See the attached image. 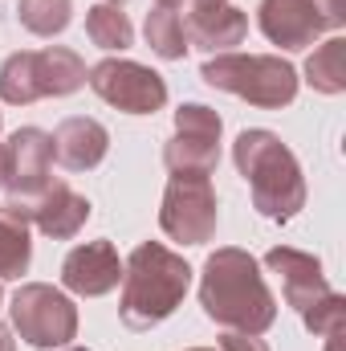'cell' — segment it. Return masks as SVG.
I'll return each mask as SVG.
<instances>
[{
	"label": "cell",
	"mask_w": 346,
	"mask_h": 351,
	"mask_svg": "<svg viewBox=\"0 0 346 351\" xmlns=\"http://www.w3.org/2000/svg\"><path fill=\"white\" fill-rule=\"evenodd\" d=\"M187 351H216V348H187Z\"/></svg>",
	"instance_id": "obj_28"
},
{
	"label": "cell",
	"mask_w": 346,
	"mask_h": 351,
	"mask_svg": "<svg viewBox=\"0 0 346 351\" xmlns=\"http://www.w3.org/2000/svg\"><path fill=\"white\" fill-rule=\"evenodd\" d=\"M322 8H326V12H330V16H334L338 25L346 21V4H343V0H322Z\"/></svg>",
	"instance_id": "obj_24"
},
{
	"label": "cell",
	"mask_w": 346,
	"mask_h": 351,
	"mask_svg": "<svg viewBox=\"0 0 346 351\" xmlns=\"http://www.w3.org/2000/svg\"><path fill=\"white\" fill-rule=\"evenodd\" d=\"M265 265L281 278V294L285 302L302 315L306 306H314L322 294H330V282L322 274V262L306 250H293V245H273L265 254Z\"/></svg>",
	"instance_id": "obj_14"
},
{
	"label": "cell",
	"mask_w": 346,
	"mask_h": 351,
	"mask_svg": "<svg viewBox=\"0 0 346 351\" xmlns=\"http://www.w3.org/2000/svg\"><path fill=\"white\" fill-rule=\"evenodd\" d=\"M33 262V241H29V221L0 204V278H21Z\"/></svg>",
	"instance_id": "obj_17"
},
{
	"label": "cell",
	"mask_w": 346,
	"mask_h": 351,
	"mask_svg": "<svg viewBox=\"0 0 346 351\" xmlns=\"http://www.w3.org/2000/svg\"><path fill=\"white\" fill-rule=\"evenodd\" d=\"M53 143V160L66 168V172H90L106 160L110 152V131L90 119V114H74V119H62L57 131L49 135Z\"/></svg>",
	"instance_id": "obj_15"
},
{
	"label": "cell",
	"mask_w": 346,
	"mask_h": 351,
	"mask_svg": "<svg viewBox=\"0 0 346 351\" xmlns=\"http://www.w3.org/2000/svg\"><path fill=\"white\" fill-rule=\"evenodd\" d=\"M302 323H306V331H314V335H322V339H343L346 298L338 294V290L322 294L314 306H306V311H302Z\"/></svg>",
	"instance_id": "obj_22"
},
{
	"label": "cell",
	"mask_w": 346,
	"mask_h": 351,
	"mask_svg": "<svg viewBox=\"0 0 346 351\" xmlns=\"http://www.w3.org/2000/svg\"><path fill=\"white\" fill-rule=\"evenodd\" d=\"M29 221H33L45 237H53V241H70V237L82 233V225L90 221V200L82 192H74L70 184L53 180V184L33 200Z\"/></svg>",
	"instance_id": "obj_16"
},
{
	"label": "cell",
	"mask_w": 346,
	"mask_h": 351,
	"mask_svg": "<svg viewBox=\"0 0 346 351\" xmlns=\"http://www.w3.org/2000/svg\"><path fill=\"white\" fill-rule=\"evenodd\" d=\"M0 306H4V290H0Z\"/></svg>",
	"instance_id": "obj_31"
},
{
	"label": "cell",
	"mask_w": 346,
	"mask_h": 351,
	"mask_svg": "<svg viewBox=\"0 0 346 351\" xmlns=\"http://www.w3.org/2000/svg\"><path fill=\"white\" fill-rule=\"evenodd\" d=\"M8 152V172H4V188H8V208H16L25 221H29V208L33 200L53 184V143H49V131L41 127H16L4 143Z\"/></svg>",
	"instance_id": "obj_10"
},
{
	"label": "cell",
	"mask_w": 346,
	"mask_h": 351,
	"mask_svg": "<svg viewBox=\"0 0 346 351\" xmlns=\"http://www.w3.org/2000/svg\"><path fill=\"white\" fill-rule=\"evenodd\" d=\"M237 172L249 180L253 208L269 221H293L306 208V176L297 168L293 152L265 127L241 131L232 143Z\"/></svg>",
	"instance_id": "obj_3"
},
{
	"label": "cell",
	"mask_w": 346,
	"mask_h": 351,
	"mask_svg": "<svg viewBox=\"0 0 346 351\" xmlns=\"http://www.w3.org/2000/svg\"><path fill=\"white\" fill-rule=\"evenodd\" d=\"M220 114L204 102H183L175 110V135L163 147V164L172 176H204L212 180L220 164Z\"/></svg>",
	"instance_id": "obj_8"
},
{
	"label": "cell",
	"mask_w": 346,
	"mask_h": 351,
	"mask_svg": "<svg viewBox=\"0 0 346 351\" xmlns=\"http://www.w3.org/2000/svg\"><path fill=\"white\" fill-rule=\"evenodd\" d=\"M191 286V265L159 241H143L122 262V298L118 319L131 331H151L172 319Z\"/></svg>",
	"instance_id": "obj_2"
},
{
	"label": "cell",
	"mask_w": 346,
	"mask_h": 351,
	"mask_svg": "<svg viewBox=\"0 0 346 351\" xmlns=\"http://www.w3.org/2000/svg\"><path fill=\"white\" fill-rule=\"evenodd\" d=\"M183 29H187V45H200L208 53H228L232 45L245 41L249 16L228 0H191Z\"/></svg>",
	"instance_id": "obj_13"
},
{
	"label": "cell",
	"mask_w": 346,
	"mask_h": 351,
	"mask_svg": "<svg viewBox=\"0 0 346 351\" xmlns=\"http://www.w3.org/2000/svg\"><path fill=\"white\" fill-rule=\"evenodd\" d=\"M306 82L318 94H343L346 90V41L330 37L306 58Z\"/></svg>",
	"instance_id": "obj_19"
},
{
	"label": "cell",
	"mask_w": 346,
	"mask_h": 351,
	"mask_svg": "<svg viewBox=\"0 0 346 351\" xmlns=\"http://www.w3.org/2000/svg\"><path fill=\"white\" fill-rule=\"evenodd\" d=\"M200 306L216 327L241 335H265L277 323V298L261 278L257 258L237 245H220L216 254H208L200 278Z\"/></svg>",
	"instance_id": "obj_1"
},
{
	"label": "cell",
	"mask_w": 346,
	"mask_h": 351,
	"mask_svg": "<svg viewBox=\"0 0 346 351\" xmlns=\"http://www.w3.org/2000/svg\"><path fill=\"white\" fill-rule=\"evenodd\" d=\"M86 62L66 45L21 49L8 53L0 66V98L8 106H29L37 98H66L86 86Z\"/></svg>",
	"instance_id": "obj_5"
},
{
	"label": "cell",
	"mask_w": 346,
	"mask_h": 351,
	"mask_svg": "<svg viewBox=\"0 0 346 351\" xmlns=\"http://www.w3.org/2000/svg\"><path fill=\"white\" fill-rule=\"evenodd\" d=\"M62 351H90V348H62Z\"/></svg>",
	"instance_id": "obj_29"
},
{
	"label": "cell",
	"mask_w": 346,
	"mask_h": 351,
	"mask_svg": "<svg viewBox=\"0 0 346 351\" xmlns=\"http://www.w3.org/2000/svg\"><path fill=\"white\" fill-rule=\"evenodd\" d=\"M220 225V204L212 180L204 176H172L159 204V229L183 245H208Z\"/></svg>",
	"instance_id": "obj_7"
},
{
	"label": "cell",
	"mask_w": 346,
	"mask_h": 351,
	"mask_svg": "<svg viewBox=\"0 0 346 351\" xmlns=\"http://www.w3.org/2000/svg\"><path fill=\"white\" fill-rule=\"evenodd\" d=\"M0 351H16V343H12V331H8V327H0Z\"/></svg>",
	"instance_id": "obj_25"
},
{
	"label": "cell",
	"mask_w": 346,
	"mask_h": 351,
	"mask_svg": "<svg viewBox=\"0 0 346 351\" xmlns=\"http://www.w3.org/2000/svg\"><path fill=\"white\" fill-rule=\"evenodd\" d=\"M12 331L33 348H70L78 335V306L49 282H25L12 302Z\"/></svg>",
	"instance_id": "obj_6"
},
{
	"label": "cell",
	"mask_w": 346,
	"mask_h": 351,
	"mask_svg": "<svg viewBox=\"0 0 346 351\" xmlns=\"http://www.w3.org/2000/svg\"><path fill=\"white\" fill-rule=\"evenodd\" d=\"M0 127H4V114H0Z\"/></svg>",
	"instance_id": "obj_32"
},
{
	"label": "cell",
	"mask_w": 346,
	"mask_h": 351,
	"mask_svg": "<svg viewBox=\"0 0 346 351\" xmlns=\"http://www.w3.org/2000/svg\"><path fill=\"white\" fill-rule=\"evenodd\" d=\"M106 4H122V0H106Z\"/></svg>",
	"instance_id": "obj_30"
},
{
	"label": "cell",
	"mask_w": 346,
	"mask_h": 351,
	"mask_svg": "<svg viewBox=\"0 0 346 351\" xmlns=\"http://www.w3.org/2000/svg\"><path fill=\"white\" fill-rule=\"evenodd\" d=\"M200 78L261 110H281L297 98V70L273 53H212L200 66Z\"/></svg>",
	"instance_id": "obj_4"
},
{
	"label": "cell",
	"mask_w": 346,
	"mask_h": 351,
	"mask_svg": "<svg viewBox=\"0 0 346 351\" xmlns=\"http://www.w3.org/2000/svg\"><path fill=\"white\" fill-rule=\"evenodd\" d=\"M143 37H147V45H151L163 62H183V53L191 49V45H187L183 16H179L175 8H163V4H155V8L147 12V21H143Z\"/></svg>",
	"instance_id": "obj_18"
},
{
	"label": "cell",
	"mask_w": 346,
	"mask_h": 351,
	"mask_svg": "<svg viewBox=\"0 0 346 351\" xmlns=\"http://www.w3.org/2000/svg\"><path fill=\"white\" fill-rule=\"evenodd\" d=\"M4 172H8V152H4V143H0V188H4Z\"/></svg>",
	"instance_id": "obj_26"
},
{
	"label": "cell",
	"mask_w": 346,
	"mask_h": 351,
	"mask_svg": "<svg viewBox=\"0 0 346 351\" xmlns=\"http://www.w3.org/2000/svg\"><path fill=\"white\" fill-rule=\"evenodd\" d=\"M257 25L261 33L281 45V49H306L314 45L322 33L330 29H343L326 8L322 0H261L257 4Z\"/></svg>",
	"instance_id": "obj_11"
},
{
	"label": "cell",
	"mask_w": 346,
	"mask_h": 351,
	"mask_svg": "<svg viewBox=\"0 0 346 351\" xmlns=\"http://www.w3.org/2000/svg\"><path fill=\"white\" fill-rule=\"evenodd\" d=\"M86 37L98 49H131L135 25L118 4H94L86 8Z\"/></svg>",
	"instance_id": "obj_20"
},
{
	"label": "cell",
	"mask_w": 346,
	"mask_h": 351,
	"mask_svg": "<svg viewBox=\"0 0 346 351\" xmlns=\"http://www.w3.org/2000/svg\"><path fill=\"white\" fill-rule=\"evenodd\" d=\"M16 16L33 37H57L74 21V0H16Z\"/></svg>",
	"instance_id": "obj_21"
},
{
	"label": "cell",
	"mask_w": 346,
	"mask_h": 351,
	"mask_svg": "<svg viewBox=\"0 0 346 351\" xmlns=\"http://www.w3.org/2000/svg\"><path fill=\"white\" fill-rule=\"evenodd\" d=\"M62 282L70 294H82V298H102L110 294L118 282H122V262H118V250L110 241H86L78 250L66 254L62 262Z\"/></svg>",
	"instance_id": "obj_12"
},
{
	"label": "cell",
	"mask_w": 346,
	"mask_h": 351,
	"mask_svg": "<svg viewBox=\"0 0 346 351\" xmlns=\"http://www.w3.org/2000/svg\"><path fill=\"white\" fill-rule=\"evenodd\" d=\"M86 82L102 102H110L114 110H127V114H155L168 102L163 74H155L151 66H139L131 58H106V62H98L86 74Z\"/></svg>",
	"instance_id": "obj_9"
},
{
	"label": "cell",
	"mask_w": 346,
	"mask_h": 351,
	"mask_svg": "<svg viewBox=\"0 0 346 351\" xmlns=\"http://www.w3.org/2000/svg\"><path fill=\"white\" fill-rule=\"evenodd\" d=\"M216 351H269L261 343L257 335H241V331H224V339H220V348Z\"/></svg>",
	"instance_id": "obj_23"
},
{
	"label": "cell",
	"mask_w": 346,
	"mask_h": 351,
	"mask_svg": "<svg viewBox=\"0 0 346 351\" xmlns=\"http://www.w3.org/2000/svg\"><path fill=\"white\" fill-rule=\"evenodd\" d=\"M155 4H163V8H179L183 0H155Z\"/></svg>",
	"instance_id": "obj_27"
}]
</instances>
